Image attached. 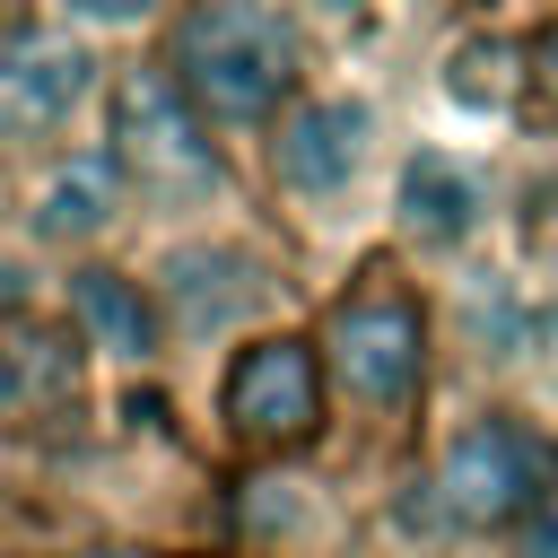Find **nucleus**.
Masks as SVG:
<instances>
[{"label":"nucleus","instance_id":"f03ea898","mask_svg":"<svg viewBox=\"0 0 558 558\" xmlns=\"http://www.w3.org/2000/svg\"><path fill=\"white\" fill-rule=\"evenodd\" d=\"M436 488H445V514H453V523H471V532L532 523V514H549V506H558V445H549V436H532L523 418L488 410V418H471V427L453 436V453H445Z\"/></svg>","mask_w":558,"mask_h":558},{"label":"nucleus","instance_id":"39448f33","mask_svg":"<svg viewBox=\"0 0 558 558\" xmlns=\"http://www.w3.org/2000/svg\"><path fill=\"white\" fill-rule=\"evenodd\" d=\"M227 427L244 445H305L323 427V366L305 340H253L227 366Z\"/></svg>","mask_w":558,"mask_h":558},{"label":"nucleus","instance_id":"7ed1b4c3","mask_svg":"<svg viewBox=\"0 0 558 558\" xmlns=\"http://www.w3.org/2000/svg\"><path fill=\"white\" fill-rule=\"evenodd\" d=\"M113 140H122V174L157 201H201L218 183V148H209V122L201 105L174 87V70H131L113 87Z\"/></svg>","mask_w":558,"mask_h":558},{"label":"nucleus","instance_id":"2eb2a0df","mask_svg":"<svg viewBox=\"0 0 558 558\" xmlns=\"http://www.w3.org/2000/svg\"><path fill=\"white\" fill-rule=\"evenodd\" d=\"M314 9H366V0H314Z\"/></svg>","mask_w":558,"mask_h":558},{"label":"nucleus","instance_id":"20e7f679","mask_svg":"<svg viewBox=\"0 0 558 558\" xmlns=\"http://www.w3.org/2000/svg\"><path fill=\"white\" fill-rule=\"evenodd\" d=\"M323 349H331L340 392L366 401V410H401L418 392V375H427V323H418L410 296H349L331 314Z\"/></svg>","mask_w":558,"mask_h":558},{"label":"nucleus","instance_id":"1a4fd4ad","mask_svg":"<svg viewBox=\"0 0 558 558\" xmlns=\"http://www.w3.org/2000/svg\"><path fill=\"white\" fill-rule=\"evenodd\" d=\"M70 314H78V331L105 349V357H157V305L140 296V279H122V270H78L70 279Z\"/></svg>","mask_w":558,"mask_h":558},{"label":"nucleus","instance_id":"423d86ee","mask_svg":"<svg viewBox=\"0 0 558 558\" xmlns=\"http://www.w3.org/2000/svg\"><path fill=\"white\" fill-rule=\"evenodd\" d=\"M357 157H366V105H349V96H305V105L279 113L270 166H279L288 192L323 201V192H340V183L357 174Z\"/></svg>","mask_w":558,"mask_h":558},{"label":"nucleus","instance_id":"9d476101","mask_svg":"<svg viewBox=\"0 0 558 558\" xmlns=\"http://www.w3.org/2000/svg\"><path fill=\"white\" fill-rule=\"evenodd\" d=\"M113 209H122V166H113V157H70V166L44 183V201H35V235L87 244V235L113 227Z\"/></svg>","mask_w":558,"mask_h":558},{"label":"nucleus","instance_id":"f8f14e48","mask_svg":"<svg viewBox=\"0 0 558 558\" xmlns=\"http://www.w3.org/2000/svg\"><path fill=\"white\" fill-rule=\"evenodd\" d=\"M253 262L244 253H174L166 262V305H174V323L183 331H209V323H227L235 305H253Z\"/></svg>","mask_w":558,"mask_h":558},{"label":"nucleus","instance_id":"9b49d317","mask_svg":"<svg viewBox=\"0 0 558 558\" xmlns=\"http://www.w3.org/2000/svg\"><path fill=\"white\" fill-rule=\"evenodd\" d=\"M70 392H78V340L44 331V323H17L9 349H0V410H52Z\"/></svg>","mask_w":558,"mask_h":558},{"label":"nucleus","instance_id":"f257e3e1","mask_svg":"<svg viewBox=\"0 0 558 558\" xmlns=\"http://www.w3.org/2000/svg\"><path fill=\"white\" fill-rule=\"evenodd\" d=\"M166 70L201 105V122H270L296 87V35L270 0H192L174 17Z\"/></svg>","mask_w":558,"mask_h":558},{"label":"nucleus","instance_id":"6e6552de","mask_svg":"<svg viewBox=\"0 0 558 558\" xmlns=\"http://www.w3.org/2000/svg\"><path fill=\"white\" fill-rule=\"evenodd\" d=\"M401 227L418 235V244H462L471 227H480V174L471 166H453V157H410L401 166Z\"/></svg>","mask_w":558,"mask_h":558},{"label":"nucleus","instance_id":"4468645a","mask_svg":"<svg viewBox=\"0 0 558 558\" xmlns=\"http://www.w3.org/2000/svg\"><path fill=\"white\" fill-rule=\"evenodd\" d=\"M541 87H549V96H558V26H549V35H541Z\"/></svg>","mask_w":558,"mask_h":558},{"label":"nucleus","instance_id":"ddd939ff","mask_svg":"<svg viewBox=\"0 0 558 558\" xmlns=\"http://www.w3.org/2000/svg\"><path fill=\"white\" fill-rule=\"evenodd\" d=\"M148 9H166V0H70V17H87V26H131Z\"/></svg>","mask_w":558,"mask_h":558},{"label":"nucleus","instance_id":"0eeeda50","mask_svg":"<svg viewBox=\"0 0 558 558\" xmlns=\"http://www.w3.org/2000/svg\"><path fill=\"white\" fill-rule=\"evenodd\" d=\"M87 78H96L87 44H70V35H17V44H0V122L9 131H61L78 113Z\"/></svg>","mask_w":558,"mask_h":558}]
</instances>
